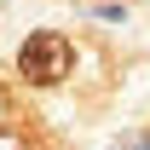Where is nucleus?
<instances>
[{
  "instance_id": "nucleus-1",
  "label": "nucleus",
  "mask_w": 150,
  "mask_h": 150,
  "mask_svg": "<svg viewBox=\"0 0 150 150\" xmlns=\"http://www.w3.org/2000/svg\"><path fill=\"white\" fill-rule=\"evenodd\" d=\"M18 69L29 75V87H58V81L75 69V46H69V35H58V29L29 35V40H23V52H18Z\"/></svg>"
}]
</instances>
